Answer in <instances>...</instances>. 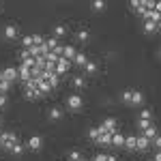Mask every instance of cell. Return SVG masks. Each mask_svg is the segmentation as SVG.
<instances>
[{
    "mask_svg": "<svg viewBox=\"0 0 161 161\" xmlns=\"http://www.w3.org/2000/svg\"><path fill=\"white\" fill-rule=\"evenodd\" d=\"M67 108H69L71 112H80L82 108H84V99H82L80 95H75V92H73V95L67 97Z\"/></svg>",
    "mask_w": 161,
    "mask_h": 161,
    "instance_id": "obj_1",
    "label": "cell"
},
{
    "mask_svg": "<svg viewBox=\"0 0 161 161\" xmlns=\"http://www.w3.org/2000/svg\"><path fill=\"white\" fill-rule=\"evenodd\" d=\"M17 142V136L13 133V131H4L2 136H0V146L2 148H7V150H11V146Z\"/></svg>",
    "mask_w": 161,
    "mask_h": 161,
    "instance_id": "obj_2",
    "label": "cell"
},
{
    "mask_svg": "<svg viewBox=\"0 0 161 161\" xmlns=\"http://www.w3.org/2000/svg\"><path fill=\"white\" fill-rule=\"evenodd\" d=\"M0 75H2V80H4V82H9V84H11V82L17 80V69H15V67H7V69H2V71H0Z\"/></svg>",
    "mask_w": 161,
    "mask_h": 161,
    "instance_id": "obj_3",
    "label": "cell"
},
{
    "mask_svg": "<svg viewBox=\"0 0 161 161\" xmlns=\"http://www.w3.org/2000/svg\"><path fill=\"white\" fill-rule=\"evenodd\" d=\"M116 123H118L116 118H105L99 127L103 129V131H108V133H114V131H118V129H116Z\"/></svg>",
    "mask_w": 161,
    "mask_h": 161,
    "instance_id": "obj_4",
    "label": "cell"
},
{
    "mask_svg": "<svg viewBox=\"0 0 161 161\" xmlns=\"http://www.w3.org/2000/svg\"><path fill=\"white\" fill-rule=\"evenodd\" d=\"M2 35H4L7 39H17L19 30H17V26H15V24H7L4 28H2Z\"/></svg>",
    "mask_w": 161,
    "mask_h": 161,
    "instance_id": "obj_5",
    "label": "cell"
},
{
    "mask_svg": "<svg viewBox=\"0 0 161 161\" xmlns=\"http://www.w3.org/2000/svg\"><path fill=\"white\" fill-rule=\"evenodd\" d=\"M69 67H71V62L69 60H64V58H58V62H56V75H58V77H60L62 73H67V71H69Z\"/></svg>",
    "mask_w": 161,
    "mask_h": 161,
    "instance_id": "obj_6",
    "label": "cell"
},
{
    "mask_svg": "<svg viewBox=\"0 0 161 161\" xmlns=\"http://www.w3.org/2000/svg\"><path fill=\"white\" fill-rule=\"evenodd\" d=\"M28 148L30 150H41L43 148V140H41V136H30L28 137Z\"/></svg>",
    "mask_w": 161,
    "mask_h": 161,
    "instance_id": "obj_7",
    "label": "cell"
},
{
    "mask_svg": "<svg viewBox=\"0 0 161 161\" xmlns=\"http://www.w3.org/2000/svg\"><path fill=\"white\" fill-rule=\"evenodd\" d=\"M123 144H125V136H123V133H118V131H114V133H112V142H110V146L123 148Z\"/></svg>",
    "mask_w": 161,
    "mask_h": 161,
    "instance_id": "obj_8",
    "label": "cell"
},
{
    "mask_svg": "<svg viewBox=\"0 0 161 161\" xmlns=\"http://www.w3.org/2000/svg\"><path fill=\"white\" fill-rule=\"evenodd\" d=\"M17 77H19V80L26 84V82L30 80V69H28L26 64H19V67H17Z\"/></svg>",
    "mask_w": 161,
    "mask_h": 161,
    "instance_id": "obj_9",
    "label": "cell"
},
{
    "mask_svg": "<svg viewBox=\"0 0 161 161\" xmlns=\"http://www.w3.org/2000/svg\"><path fill=\"white\" fill-rule=\"evenodd\" d=\"M150 146V140H146L144 136H136V150H146Z\"/></svg>",
    "mask_w": 161,
    "mask_h": 161,
    "instance_id": "obj_10",
    "label": "cell"
},
{
    "mask_svg": "<svg viewBox=\"0 0 161 161\" xmlns=\"http://www.w3.org/2000/svg\"><path fill=\"white\" fill-rule=\"evenodd\" d=\"M62 58H64V60H69V62H73V58H75V47L64 45V47H62Z\"/></svg>",
    "mask_w": 161,
    "mask_h": 161,
    "instance_id": "obj_11",
    "label": "cell"
},
{
    "mask_svg": "<svg viewBox=\"0 0 161 161\" xmlns=\"http://www.w3.org/2000/svg\"><path fill=\"white\" fill-rule=\"evenodd\" d=\"M47 116H50V120H60L62 118V110L58 108V105H52L50 112H47Z\"/></svg>",
    "mask_w": 161,
    "mask_h": 161,
    "instance_id": "obj_12",
    "label": "cell"
},
{
    "mask_svg": "<svg viewBox=\"0 0 161 161\" xmlns=\"http://www.w3.org/2000/svg\"><path fill=\"white\" fill-rule=\"evenodd\" d=\"M110 142H112V133L101 131V136L97 137V144H101V146H110Z\"/></svg>",
    "mask_w": 161,
    "mask_h": 161,
    "instance_id": "obj_13",
    "label": "cell"
},
{
    "mask_svg": "<svg viewBox=\"0 0 161 161\" xmlns=\"http://www.w3.org/2000/svg\"><path fill=\"white\" fill-rule=\"evenodd\" d=\"M144 103V95L140 92V90H133V95H131V105H142Z\"/></svg>",
    "mask_w": 161,
    "mask_h": 161,
    "instance_id": "obj_14",
    "label": "cell"
},
{
    "mask_svg": "<svg viewBox=\"0 0 161 161\" xmlns=\"http://www.w3.org/2000/svg\"><path fill=\"white\" fill-rule=\"evenodd\" d=\"M64 35H67V26L64 24H56L54 26V39L56 37L60 39V37H64Z\"/></svg>",
    "mask_w": 161,
    "mask_h": 161,
    "instance_id": "obj_15",
    "label": "cell"
},
{
    "mask_svg": "<svg viewBox=\"0 0 161 161\" xmlns=\"http://www.w3.org/2000/svg\"><path fill=\"white\" fill-rule=\"evenodd\" d=\"M24 95H26V99H39L41 97V92L37 88H24Z\"/></svg>",
    "mask_w": 161,
    "mask_h": 161,
    "instance_id": "obj_16",
    "label": "cell"
},
{
    "mask_svg": "<svg viewBox=\"0 0 161 161\" xmlns=\"http://www.w3.org/2000/svg\"><path fill=\"white\" fill-rule=\"evenodd\" d=\"M131 9L137 13H144L146 11V7H144V0H131Z\"/></svg>",
    "mask_w": 161,
    "mask_h": 161,
    "instance_id": "obj_17",
    "label": "cell"
},
{
    "mask_svg": "<svg viewBox=\"0 0 161 161\" xmlns=\"http://www.w3.org/2000/svg\"><path fill=\"white\" fill-rule=\"evenodd\" d=\"M123 148H127V150H136V136H129V137H125V144H123Z\"/></svg>",
    "mask_w": 161,
    "mask_h": 161,
    "instance_id": "obj_18",
    "label": "cell"
},
{
    "mask_svg": "<svg viewBox=\"0 0 161 161\" xmlns=\"http://www.w3.org/2000/svg\"><path fill=\"white\" fill-rule=\"evenodd\" d=\"M73 62H75V64H80V67H84V64L88 62L86 54H82V52H75V58H73Z\"/></svg>",
    "mask_w": 161,
    "mask_h": 161,
    "instance_id": "obj_19",
    "label": "cell"
},
{
    "mask_svg": "<svg viewBox=\"0 0 161 161\" xmlns=\"http://www.w3.org/2000/svg\"><path fill=\"white\" fill-rule=\"evenodd\" d=\"M157 30H159V24H155V22H144V32L153 35V32H157Z\"/></svg>",
    "mask_w": 161,
    "mask_h": 161,
    "instance_id": "obj_20",
    "label": "cell"
},
{
    "mask_svg": "<svg viewBox=\"0 0 161 161\" xmlns=\"http://www.w3.org/2000/svg\"><path fill=\"white\" fill-rule=\"evenodd\" d=\"M101 131H103V129H101V127H90V129H88V137H90V140H95V142H97V137L101 136Z\"/></svg>",
    "mask_w": 161,
    "mask_h": 161,
    "instance_id": "obj_21",
    "label": "cell"
},
{
    "mask_svg": "<svg viewBox=\"0 0 161 161\" xmlns=\"http://www.w3.org/2000/svg\"><path fill=\"white\" fill-rule=\"evenodd\" d=\"M142 136L146 137V140H153V137H157V129H155V127L150 125L148 129H144V131H142Z\"/></svg>",
    "mask_w": 161,
    "mask_h": 161,
    "instance_id": "obj_22",
    "label": "cell"
},
{
    "mask_svg": "<svg viewBox=\"0 0 161 161\" xmlns=\"http://www.w3.org/2000/svg\"><path fill=\"white\" fill-rule=\"evenodd\" d=\"M37 90L41 92V95H47V92H50L52 88H50V84H47V82H43V80H39V86H37Z\"/></svg>",
    "mask_w": 161,
    "mask_h": 161,
    "instance_id": "obj_23",
    "label": "cell"
},
{
    "mask_svg": "<svg viewBox=\"0 0 161 161\" xmlns=\"http://www.w3.org/2000/svg\"><path fill=\"white\" fill-rule=\"evenodd\" d=\"M90 9H92V11H97V13H101L103 9H105V2H103V0H95V2L90 4Z\"/></svg>",
    "mask_w": 161,
    "mask_h": 161,
    "instance_id": "obj_24",
    "label": "cell"
},
{
    "mask_svg": "<svg viewBox=\"0 0 161 161\" xmlns=\"http://www.w3.org/2000/svg\"><path fill=\"white\" fill-rule=\"evenodd\" d=\"M11 153H13V155H22V153H24V144L17 140V142H15V144L11 146Z\"/></svg>",
    "mask_w": 161,
    "mask_h": 161,
    "instance_id": "obj_25",
    "label": "cell"
},
{
    "mask_svg": "<svg viewBox=\"0 0 161 161\" xmlns=\"http://www.w3.org/2000/svg\"><path fill=\"white\" fill-rule=\"evenodd\" d=\"M150 118H153V112H150L148 108H144V110L140 112V120H146V123H150Z\"/></svg>",
    "mask_w": 161,
    "mask_h": 161,
    "instance_id": "obj_26",
    "label": "cell"
},
{
    "mask_svg": "<svg viewBox=\"0 0 161 161\" xmlns=\"http://www.w3.org/2000/svg\"><path fill=\"white\" fill-rule=\"evenodd\" d=\"M131 95H133V88H129V90H125L123 95H120V99L127 103V105H131Z\"/></svg>",
    "mask_w": 161,
    "mask_h": 161,
    "instance_id": "obj_27",
    "label": "cell"
},
{
    "mask_svg": "<svg viewBox=\"0 0 161 161\" xmlns=\"http://www.w3.org/2000/svg\"><path fill=\"white\" fill-rule=\"evenodd\" d=\"M95 71H97V64H95V62H90V60H88L86 64H84V73L92 75V73H95Z\"/></svg>",
    "mask_w": 161,
    "mask_h": 161,
    "instance_id": "obj_28",
    "label": "cell"
},
{
    "mask_svg": "<svg viewBox=\"0 0 161 161\" xmlns=\"http://www.w3.org/2000/svg\"><path fill=\"white\" fill-rule=\"evenodd\" d=\"M71 84H73L75 88H84V84H86V82H84V77H82V75H75L73 80H71Z\"/></svg>",
    "mask_w": 161,
    "mask_h": 161,
    "instance_id": "obj_29",
    "label": "cell"
},
{
    "mask_svg": "<svg viewBox=\"0 0 161 161\" xmlns=\"http://www.w3.org/2000/svg\"><path fill=\"white\" fill-rule=\"evenodd\" d=\"M45 45H47V47H50V52H52V50H56V47H58L60 43H58V39L50 37V39H45Z\"/></svg>",
    "mask_w": 161,
    "mask_h": 161,
    "instance_id": "obj_30",
    "label": "cell"
},
{
    "mask_svg": "<svg viewBox=\"0 0 161 161\" xmlns=\"http://www.w3.org/2000/svg\"><path fill=\"white\" fill-rule=\"evenodd\" d=\"M77 41H88V37H90V32H88L86 28H82V30H77Z\"/></svg>",
    "mask_w": 161,
    "mask_h": 161,
    "instance_id": "obj_31",
    "label": "cell"
},
{
    "mask_svg": "<svg viewBox=\"0 0 161 161\" xmlns=\"http://www.w3.org/2000/svg\"><path fill=\"white\" fill-rule=\"evenodd\" d=\"M32 37V45H43L45 43V37H41V35H30Z\"/></svg>",
    "mask_w": 161,
    "mask_h": 161,
    "instance_id": "obj_32",
    "label": "cell"
},
{
    "mask_svg": "<svg viewBox=\"0 0 161 161\" xmlns=\"http://www.w3.org/2000/svg\"><path fill=\"white\" fill-rule=\"evenodd\" d=\"M30 45H32V37L28 35V37H24V39H22V50H28Z\"/></svg>",
    "mask_w": 161,
    "mask_h": 161,
    "instance_id": "obj_33",
    "label": "cell"
},
{
    "mask_svg": "<svg viewBox=\"0 0 161 161\" xmlns=\"http://www.w3.org/2000/svg\"><path fill=\"white\" fill-rule=\"evenodd\" d=\"M150 144H153L155 148H161V137H159V136H157V137H153V140H150Z\"/></svg>",
    "mask_w": 161,
    "mask_h": 161,
    "instance_id": "obj_34",
    "label": "cell"
},
{
    "mask_svg": "<svg viewBox=\"0 0 161 161\" xmlns=\"http://www.w3.org/2000/svg\"><path fill=\"white\" fill-rule=\"evenodd\" d=\"M9 88H11V84H9V82H4V80H2V84H0V92H7V90H9Z\"/></svg>",
    "mask_w": 161,
    "mask_h": 161,
    "instance_id": "obj_35",
    "label": "cell"
},
{
    "mask_svg": "<svg viewBox=\"0 0 161 161\" xmlns=\"http://www.w3.org/2000/svg\"><path fill=\"white\" fill-rule=\"evenodd\" d=\"M137 127H140V131H144V129H148V127H150V123H146V120H140V123H137Z\"/></svg>",
    "mask_w": 161,
    "mask_h": 161,
    "instance_id": "obj_36",
    "label": "cell"
},
{
    "mask_svg": "<svg viewBox=\"0 0 161 161\" xmlns=\"http://www.w3.org/2000/svg\"><path fill=\"white\" fill-rule=\"evenodd\" d=\"M7 105V92H0V108Z\"/></svg>",
    "mask_w": 161,
    "mask_h": 161,
    "instance_id": "obj_37",
    "label": "cell"
},
{
    "mask_svg": "<svg viewBox=\"0 0 161 161\" xmlns=\"http://www.w3.org/2000/svg\"><path fill=\"white\" fill-rule=\"evenodd\" d=\"M92 161H105V153H99V155H95V159Z\"/></svg>",
    "mask_w": 161,
    "mask_h": 161,
    "instance_id": "obj_38",
    "label": "cell"
},
{
    "mask_svg": "<svg viewBox=\"0 0 161 161\" xmlns=\"http://www.w3.org/2000/svg\"><path fill=\"white\" fill-rule=\"evenodd\" d=\"M105 161H118V159H116V155H105Z\"/></svg>",
    "mask_w": 161,
    "mask_h": 161,
    "instance_id": "obj_39",
    "label": "cell"
},
{
    "mask_svg": "<svg viewBox=\"0 0 161 161\" xmlns=\"http://www.w3.org/2000/svg\"><path fill=\"white\" fill-rule=\"evenodd\" d=\"M153 161H161V153H155L153 155Z\"/></svg>",
    "mask_w": 161,
    "mask_h": 161,
    "instance_id": "obj_40",
    "label": "cell"
},
{
    "mask_svg": "<svg viewBox=\"0 0 161 161\" xmlns=\"http://www.w3.org/2000/svg\"><path fill=\"white\" fill-rule=\"evenodd\" d=\"M0 84H2V75H0Z\"/></svg>",
    "mask_w": 161,
    "mask_h": 161,
    "instance_id": "obj_41",
    "label": "cell"
},
{
    "mask_svg": "<svg viewBox=\"0 0 161 161\" xmlns=\"http://www.w3.org/2000/svg\"><path fill=\"white\" fill-rule=\"evenodd\" d=\"M0 127H2V118H0Z\"/></svg>",
    "mask_w": 161,
    "mask_h": 161,
    "instance_id": "obj_42",
    "label": "cell"
},
{
    "mask_svg": "<svg viewBox=\"0 0 161 161\" xmlns=\"http://www.w3.org/2000/svg\"><path fill=\"white\" fill-rule=\"evenodd\" d=\"M0 7H2V4H0Z\"/></svg>",
    "mask_w": 161,
    "mask_h": 161,
    "instance_id": "obj_43",
    "label": "cell"
}]
</instances>
